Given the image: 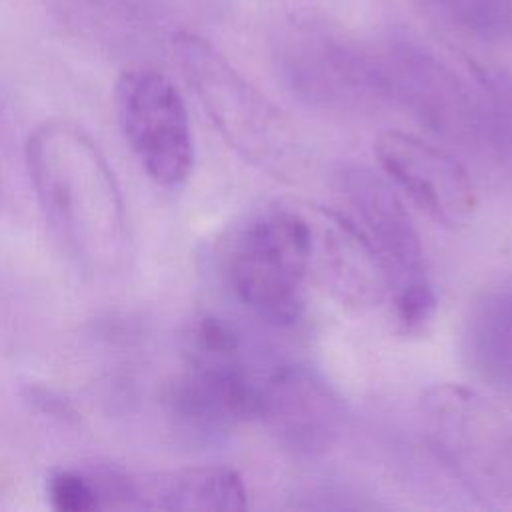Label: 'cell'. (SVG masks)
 <instances>
[{
	"mask_svg": "<svg viewBox=\"0 0 512 512\" xmlns=\"http://www.w3.org/2000/svg\"><path fill=\"white\" fill-rule=\"evenodd\" d=\"M464 354L480 382L512 394V288L474 298L464 324Z\"/></svg>",
	"mask_w": 512,
	"mask_h": 512,
	"instance_id": "cell-13",
	"label": "cell"
},
{
	"mask_svg": "<svg viewBox=\"0 0 512 512\" xmlns=\"http://www.w3.org/2000/svg\"><path fill=\"white\" fill-rule=\"evenodd\" d=\"M464 32L490 42H512V0H438Z\"/></svg>",
	"mask_w": 512,
	"mask_h": 512,
	"instance_id": "cell-15",
	"label": "cell"
},
{
	"mask_svg": "<svg viewBox=\"0 0 512 512\" xmlns=\"http://www.w3.org/2000/svg\"><path fill=\"white\" fill-rule=\"evenodd\" d=\"M50 506L58 512H94L100 510V494L88 472L58 468L46 478Z\"/></svg>",
	"mask_w": 512,
	"mask_h": 512,
	"instance_id": "cell-16",
	"label": "cell"
},
{
	"mask_svg": "<svg viewBox=\"0 0 512 512\" xmlns=\"http://www.w3.org/2000/svg\"><path fill=\"white\" fill-rule=\"evenodd\" d=\"M28 400H32V404H34V406H38L42 412H46V414H50V416L64 418V416L72 414L70 406H66V402H64L60 396L52 394L50 390L34 388V390H30Z\"/></svg>",
	"mask_w": 512,
	"mask_h": 512,
	"instance_id": "cell-17",
	"label": "cell"
},
{
	"mask_svg": "<svg viewBox=\"0 0 512 512\" xmlns=\"http://www.w3.org/2000/svg\"><path fill=\"white\" fill-rule=\"evenodd\" d=\"M40 210L66 256L90 276L118 272L130 252L124 200L104 154L76 124L48 120L26 140Z\"/></svg>",
	"mask_w": 512,
	"mask_h": 512,
	"instance_id": "cell-1",
	"label": "cell"
},
{
	"mask_svg": "<svg viewBox=\"0 0 512 512\" xmlns=\"http://www.w3.org/2000/svg\"><path fill=\"white\" fill-rule=\"evenodd\" d=\"M172 48L188 86L224 142L262 172L292 176L302 148L284 114L208 40L178 32Z\"/></svg>",
	"mask_w": 512,
	"mask_h": 512,
	"instance_id": "cell-2",
	"label": "cell"
},
{
	"mask_svg": "<svg viewBox=\"0 0 512 512\" xmlns=\"http://www.w3.org/2000/svg\"><path fill=\"white\" fill-rule=\"evenodd\" d=\"M256 418L278 446L312 458L330 450L340 438L344 406L316 368L286 364L258 384Z\"/></svg>",
	"mask_w": 512,
	"mask_h": 512,
	"instance_id": "cell-9",
	"label": "cell"
},
{
	"mask_svg": "<svg viewBox=\"0 0 512 512\" xmlns=\"http://www.w3.org/2000/svg\"><path fill=\"white\" fill-rule=\"evenodd\" d=\"M100 510L236 512L248 504L240 474L224 466H188L158 472L90 470Z\"/></svg>",
	"mask_w": 512,
	"mask_h": 512,
	"instance_id": "cell-8",
	"label": "cell"
},
{
	"mask_svg": "<svg viewBox=\"0 0 512 512\" xmlns=\"http://www.w3.org/2000/svg\"><path fill=\"white\" fill-rule=\"evenodd\" d=\"M282 66L294 94L316 108L358 112L388 96L382 68L330 38H300Z\"/></svg>",
	"mask_w": 512,
	"mask_h": 512,
	"instance_id": "cell-12",
	"label": "cell"
},
{
	"mask_svg": "<svg viewBox=\"0 0 512 512\" xmlns=\"http://www.w3.org/2000/svg\"><path fill=\"white\" fill-rule=\"evenodd\" d=\"M374 156L388 180L434 222L460 228L474 216V184L446 150L412 134L388 130L378 136Z\"/></svg>",
	"mask_w": 512,
	"mask_h": 512,
	"instance_id": "cell-11",
	"label": "cell"
},
{
	"mask_svg": "<svg viewBox=\"0 0 512 512\" xmlns=\"http://www.w3.org/2000/svg\"><path fill=\"white\" fill-rule=\"evenodd\" d=\"M114 102L124 140L148 178L164 188L184 184L194 168V136L174 82L134 66L118 76Z\"/></svg>",
	"mask_w": 512,
	"mask_h": 512,
	"instance_id": "cell-5",
	"label": "cell"
},
{
	"mask_svg": "<svg viewBox=\"0 0 512 512\" xmlns=\"http://www.w3.org/2000/svg\"><path fill=\"white\" fill-rule=\"evenodd\" d=\"M356 226L364 234L392 300L430 290L420 234L394 188L366 166L350 164L340 174Z\"/></svg>",
	"mask_w": 512,
	"mask_h": 512,
	"instance_id": "cell-6",
	"label": "cell"
},
{
	"mask_svg": "<svg viewBox=\"0 0 512 512\" xmlns=\"http://www.w3.org/2000/svg\"><path fill=\"white\" fill-rule=\"evenodd\" d=\"M478 132L492 156L512 172V74L476 68Z\"/></svg>",
	"mask_w": 512,
	"mask_h": 512,
	"instance_id": "cell-14",
	"label": "cell"
},
{
	"mask_svg": "<svg viewBox=\"0 0 512 512\" xmlns=\"http://www.w3.org/2000/svg\"><path fill=\"white\" fill-rule=\"evenodd\" d=\"M316 230L300 212L274 208L254 216L228 252V278L238 300L262 320L288 326L306 308L316 260Z\"/></svg>",
	"mask_w": 512,
	"mask_h": 512,
	"instance_id": "cell-4",
	"label": "cell"
},
{
	"mask_svg": "<svg viewBox=\"0 0 512 512\" xmlns=\"http://www.w3.org/2000/svg\"><path fill=\"white\" fill-rule=\"evenodd\" d=\"M186 368L166 390L174 428L196 442H218L256 418L258 384L240 356H186Z\"/></svg>",
	"mask_w": 512,
	"mask_h": 512,
	"instance_id": "cell-7",
	"label": "cell"
},
{
	"mask_svg": "<svg viewBox=\"0 0 512 512\" xmlns=\"http://www.w3.org/2000/svg\"><path fill=\"white\" fill-rule=\"evenodd\" d=\"M380 68L388 96L426 130L460 146L480 142L476 94L434 54L414 44H398Z\"/></svg>",
	"mask_w": 512,
	"mask_h": 512,
	"instance_id": "cell-10",
	"label": "cell"
},
{
	"mask_svg": "<svg viewBox=\"0 0 512 512\" xmlns=\"http://www.w3.org/2000/svg\"><path fill=\"white\" fill-rule=\"evenodd\" d=\"M418 412L430 450L468 494L512 502V426L492 402L460 384H436Z\"/></svg>",
	"mask_w": 512,
	"mask_h": 512,
	"instance_id": "cell-3",
	"label": "cell"
},
{
	"mask_svg": "<svg viewBox=\"0 0 512 512\" xmlns=\"http://www.w3.org/2000/svg\"><path fill=\"white\" fill-rule=\"evenodd\" d=\"M0 198H2V180H0Z\"/></svg>",
	"mask_w": 512,
	"mask_h": 512,
	"instance_id": "cell-18",
	"label": "cell"
}]
</instances>
